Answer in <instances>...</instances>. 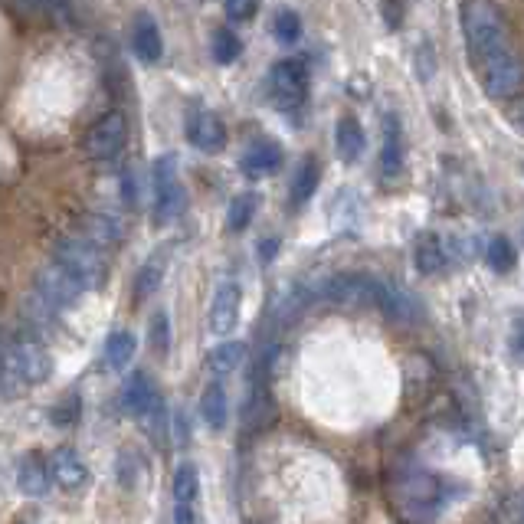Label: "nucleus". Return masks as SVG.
Segmentation results:
<instances>
[{
	"label": "nucleus",
	"mask_w": 524,
	"mask_h": 524,
	"mask_svg": "<svg viewBox=\"0 0 524 524\" xmlns=\"http://www.w3.org/2000/svg\"><path fill=\"white\" fill-rule=\"evenodd\" d=\"M462 33L472 56V66L479 69L482 89L488 99L508 102L521 92V59L515 53L505 27L502 10L495 0H466L462 4Z\"/></svg>",
	"instance_id": "f257e3e1"
},
{
	"label": "nucleus",
	"mask_w": 524,
	"mask_h": 524,
	"mask_svg": "<svg viewBox=\"0 0 524 524\" xmlns=\"http://www.w3.org/2000/svg\"><path fill=\"white\" fill-rule=\"evenodd\" d=\"M53 262L56 266H63L86 292L99 289V285L105 282V272H109L99 243L86 240V236H66V240H59L53 246Z\"/></svg>",
	"instance_id": "f03ea898"
},
{
	"label": "nucleus",
	"mask_w": 524,
	"mask_h": 524,
	"mask_svg": "<svg viewBox=\"0 0 524 524\" xmlns=\"http://www.w3.org/2000/svg\"><path fill=\"white\" fill-rule=\"evenodd\" d=\"M50 371H53L50 351H46L37 338L17 335L7 344V351H4V377L7 380H17L20 387H37L50 377ZM4 377H0V384H4Z\"/></svg>",
	"instance_id": "7ed1b4c3"
},
{
	"label": "nucleus",
	"mask_w": 524,
	"mask_h": 524,
	"mask_svg": "<svg viewBox=\"0 0 524 524\" xmlns=\"http://www.w3.org/2000/svg\"><path fill=\"white\" fill-rule=\"evenodd\" d=\"M184 207H187V190L177 181V164L168 154L154 168V223L161 226L174 223L184 213Z\"/></svg>",
	"instance_id": "20e7f679"
},
{
	"label": "nucleus",
	"mask_w": 524,
	"mask_h": 524,
	"mask_svg": "<svg viewBox=\"0 0 524 524\" xmlns=\"http://www.w3.org/2000/svg\"><path fill=\"white\" fill-rule=\"evenodd\" d=\"M305 92H308V66L302 63V59H285V63L272 66L269 95L282 112L302 109Z\"/></svg>",
	"instance_id": "39448f33"
},
{
	"label": "nucleus",
	"mask_w": 524,
	"mask_h": 524,
	"mask_svg": "<svg viewBox=\"0 0 524 524\" xmlns=\"http://www.w3.org/2000/svg\"><path fill=\"white\" fill-rule=\"evenodd\" d=\"M128 141V122L122 112H109L102 115L99 122H95L89 131H86V141H82V148L92 161H112L118 151L125 148Z\"/></svg>",
	"instance_id": "423d86ee"
},
{
	"label": "nucleus",
	"mask_w": 524,
	"mask_h": 524,
	"mask_svg": "<svg viewBox=\"0 0 524 524\" xmlns=\"http://www.w3.org/2000/svg\"><path fill=\"white\" fill-rule=\"evenodd\" d=\"M82 285L69 276V272L63 266H56V262H50L46 269H40L37 276V299L43 305H50L53 312H59V308H73L79 299H82Z\"/></svg>",
	"instance_id": "0eeeda50"
},
{
	"label": "nucleus",
	"mask_w": 524,
	"mask_h": 524,
	"mask_svg": "<svg viewBox=\"0 0 524 524\" xmlns=\"http://www.w3.org/2000/svg\"><path fill=\"white\" fill-rule=\"evenodd\" d=\"M400 502L413 518H433V511L443 505V488L430 472H410L400 482Z\"/></svg>",
	"instance_id": "6e6552de"
},
{
	"label": "nucleus",
	"mask_w": 524,
	"mask_h": 524,
	"mask_svg": "<svg viewBox=\"0 0 524 524\" xmlns=\"http://www.w3.org/2000/svg\"><path fill=\"white\" fill-rule=\"evenodd\" d=\"M240 312H243V289L236 282H223L217 292H213V302H210V315H207V325H210V335L226 338L230 331L240 325Z\"/></svg>",
	"instance_id": "1a4fd4ad"
},
{
	"label": "nucleus",
	"mask_w": 524,
	"mask_h": 524,
	"mask_svg": "<svg viewBox=\"0 0 524 524\" xmlns=\"http://www.w3.org/2000/svg\"><path fill=\"white\" fill-rule=\"evenodd\" d=\"M377 292H380V279H371V276H338L325 285L328 302L351 305V308L377 305Z\"/></svg>",
	"instance_id": "9d476101"
},
{
	"label": "nucleus",
	"mask_w": 524,
	"mask_h": 524,
	"mask_svg": "<svg viewBox=\"0 0 524 524\" xmlns=\"http://www.w3.org/2000/svg\"><path fill=\"white\" fill-rule=\"evenodd\" d=\"M122 407L131 416H151L154 410L161 407V397H158V387L145 371H135L122 387Z\"/></svg>",
	"instance_id": "9b49d317"
},
{
	"label": "nucleus",
	"mask_w": 524,
	"mask_h": 524,
	"mask_svg": "<svg viewBox=\"0 0 524 524\" xmlns=\"http://www.w3.org/2000/svg\"><path fill=\"white\" fill-rule=\"evenodd\" d=\"M50 479L59 488L76 492V488H82V482L89 479V469H86V462H82V456L73 446H59L50 456Z\"/></svg>",
	"instance_id": "f8f14e48"
},
{
	"label": "nucleus",
	"mask_w": 524,
	"mask_h": 524,
	"mask_svg": "<svg viewBox=\"0 0 524 524\" xmlns=\"http://www.w3.org/2000/svg\"><path fill=\"white\" fill-rule=\"evenodd\" d=\"M282 168V148L272 138H259L249 145V151L243 154V174L259 181V177H269Z\"/></svg>",
	"instance_id": "ddd939ff"
},
{
	"label": "nucleus",
	"mask_w": 524,
	"mask_h": 524,
	"mask_svg": "<svg viewBox=\"0 0 524 524\" xmlns=\"http://www.w3.org/2000/svg\"><path fill=\"white\" fill-rule=\"evenodd\" d=\"M190 141L204 154H220L226 148V128L213 112H197L190 118Z\"/></svg>",
	"instance_id": "4468645a"
},
{
	"label": "nucleus",
	"mask_w": 524,
	"mask_h": 524,
	"mask_svg": "<svg viewBox=\"0 0 524 524\" xmlns=\"http://www.w3.org/2000/svg\"><path fill=\"white\" fill-rule=\"evenodd\" d=\"M131 46H135V56L141 59L145 66L161 63L164 56V40H161V30L148 14H141L135 20V33H131Z\"/></svg>",
	"instance_id": "2eb2a0df"
},
{
	"label": "nucleus",
	"mask_w": 524,
	"mask_h": 524,
	"mask_svg": "<svg viewBox=\"0 0 524 524\" xmlns=\"http://www.w3.org/2000/svg\"><path fill=\"white\" fill-rule=\"evenodd\" d=\"M387 318L393 321H416V315H420V308H416V302L410 299L407 292L397 289V285L390 282H380V292H377V305Z\"/></svg>",
	"instance_id": "dca6fc26"
},
{
	"label": "nucleus",
	"mask_w": 524,
	"mask_h": 524,
	"mask_svg": "<svg viewBox=\"0 0 524 524\" xmlns=\"http://www.w3.org/2000/svg\"><path fill=\"white\" fill-rule=\"evenodd\" d=\"M17 488L23 495H33V498H43L46 492H50V469L43 466V459L37 456V452H30V456L20 462Z\"/></svg>",
	"instance_id": "f3484780"
},
{
	"label": "nucleus",
	"mask_w": 524,
	"mask_h": 524,
	"mask_svg": "<svg viewBox=\"0 0 524 524\" xmlns=\"http://www.w3.org/2000/svg\"><path fill=\"white\" fill-rule=\"evenodd\" d=\"M335 138H338V158L341 161H357L364 154V128L361 122H357L354 115H344L341 122H338V131H335Z\"/></svg>",
	"instance_id": "a211bd4d"
},
{
	"label": "nucleus",
	"mask_w": 524,
	"mask_h": 524,
	"mask_svg": "<svg viewBox=\"0 0 524 524\" xmlns=\"http://www.w3.org/2000/svg\"><path fill=\"white\" fill-rule=\"evenodd\" d=\"M318 181H321V168H318V161L312 158V154H308V158L299 161V168H295V174H292V204L295 207L308 204V200L315 197Z\"/></svg>",
	"instance_id": "6ab92c4d"
},
{
	"label": "nucleus",
	"mask_w": 524,
	"mask_h": 524,
	"mask_svg": "<svg viewBox=\"0 0 524 524\" xmlns=\"http://www.w3.org/2000/svg\"><path fill=\"white\" fill-rule=\"evenodd\" d=\"M413 259H416V269H420L423 276H436V272L446 266V253H443V243H439V236L423 233L420 240H416Z\"/></svg>",
	"instance_id": "aec40b11"
},
{
	"label": "nucleus",
	"mask_w": 524,
	"mask_h": 524,
	"mask_svg": "<svg viewBox=\"0 0 524 524\" xmlns=\"http://www.w3.org/2000/svg\"><path fill=\"white\" fill-rule=\"evenodd\" d=\"M200 416H204L210 430H223L226 426V390L217 380L207 384V390L200 393Z\"/></svg>",
	"instance_id": "412c9836"
},
{
	"label": "nucleus",
	"mask_w": 524,
	"mask_h": 524,
	"mask_svg": "<svg viewBox=\"0 0 524 524\" xmlns=\"http://www.w3.org/2000/svg\"><path fill=\"white\" fill-rule=\"evenodd\" d=\"M403 164V141H400V125L387 115L384 118V154H380V168L384 177H397Z\"/></svg>",
	"instance_id": "4be33fe9"
},
{
	"label": "nucleus",
	"mask_w": 524,
	"mask_h": 524,
	"mask_svg": "<svg viewBox=\"0 0 524 524\" xmlns=\"http://www.w3.org/2000/svg\"><path fill=\"white\" fill-rule=\"evenodd\" d=\"M135 348L138 341L131 331H115V335H109V341H105V364H109L112 371H125L131 357H135Z\"/></svg>",
	"instance_id": "5701e85b"
},
{
	"label": "nucleus",
	"mask_w": 524,
	"mask_h": 524,
	"mask_svg": "<svg viewBox=\"0 0 524 524\" xmlns=\"http://www.w3.org/2000/svg\"><path fill=\"white\" fill-rule=\"evenodd\" d=\"M197 495H200V472L194 462H181L174 472V505L194 508Z\"/></svg>",
	"instance_id": "b1692460"
},
{
	"label": "nucleus",
	"mask_w": 524,
	"mask_h": 524,
	"mask_svg": "<svg viewBox=\"0 0 524 524\" xmlns=\"http://www.w3.org/2000/svg\"><path fill=\"white\" fill-rule=\"evenodd\" d=\"M243 357H246V344L243 341H226V344H220V348L210 354L207 367H210V374L226 377V374L240 371Z\"/></svg>",
	"instance_id": "393cba45"
},
{
	"label": "nucleus",
	"mask_w": 524,
	"mask_h": 524,
	"mask_svg": "<svg viewBox=\"0 0 524 524\" xmlns=\"http://www.w3.org/2000/svg\"><path fill=\"white\" fill-rule=\"evenodd\" d=\"M161 282H164V256H151L145 266L138 269V279H135V299H151L154 292L161 289Z\"/></svg>",
	"instance_id": "a878e982"
},
{
	"label": "nucleus",
	"mask_w": 524,
	"mask_h": 524,
	"mask_svg": "<svg viewBox=\"0 0 524 524\" xmlns=\"http://www.w3.org/2000/svg\"><path fill=\"white\" fill-rule=\"evenodd\" d=\"M256 213V197L253 194H240L230 204V210H226V230L230 233H240L249 226V220H253Z\"/></svg>",
	"instance_id": "bb28decb"
},
{
	"label": "nucleus",
	"mask_w": 524,
	"mask_h": 524,
	"mask_svg": "<svg viewBox=\"0 0 524 524\" xmlns=\"http://www.w3.org/2000/svg\"><path fill=\"white\" fill-rule=\"evenodd\" d=\"M213 59H217L220 66H230V63H236V59H240V37H236L233 30H217L213 33Z\"/></svg>",
	"instance_id": "cd10ccee"
},
{
	"label": "nucleus",
	"mask_w": 524,
	"mask_h": 524,
	"mask_svg": "<svg viewBox=\"0 0 524 524\" xmlns=\"http://www.w3.org/2000/svg\"><path fill=\"white\" fill-rule=\"evenodd\" d=\"M272 33H276V40L279 43H295L302 37V20H299V14H292V10H279L276 14V20H272Z\"/></svg>",
	"instance_id": "c85d7f7f"
},
{
	"label": "nucleus",
	"mask_w": 524,
	"mask_h": 524,
	"mask_svg": "<svg viewBox=\"0 0 524 524\" xmlns=\"http://www.w3.org/2000/svg\"><path fill=\"white\" fill-rule=\"evenodd\" d=\"M488 266H492L495 272H508L511 266H515V249H511L505 236H495V240L488 243Z\"/></svg>",
	"instance_id": "c756f323"
},
{
	"label": "nucleus",
	"mask_w": 524,
	"mask_h": 524,
	"mask_svg": "<svg viewBox=\"0 0 524 524\" xmlns=\"http://www.w3.org/2000/svg\"><path fill=\"white\" fill-rule=\"evenodd\" d=\"M151 344H154V351H161V354H168V348H171V325H168V315L164 312L151 318Z\"/></svg>",
	"instance_id": "7c9ffc66"
},
{
	"label": "nucleus",
	"mask_w": 524,
	"mask_h": 524,
	"mask_svg": "<svg viewBox=\"0 0 524 524\" xmlns=\"http://www.w3.org/2000/svg\"><path fill=\"white\" fill-rule=\"evenodd\" d=\"M226 10L230 17H249L256 10V0H226Z\"/></svg>",
	"instance_id": "2f4dec72"
},
{
	"label": "nucleus",
	"mask_w": 524,
	"mask_h": 524,
	"mask_svg": "<svg viewBox=\"0 0 524 524\" xmlns=\"http://www.w3.org/2000/svg\"><path fill=\"white\" fill-rule=\"evenodd\" d=\"M174 524H194V508L174 505Z\"/></svg>",
	"instance_id": "473e14b6"
},
{
	"label": "nucleus",
	"mask_w": 524,
	"mask_h": 524,
	"mask_svg": "<svg viewBox=\"0 0 524 524\" xmlns=\"http://www.w3.org/2000/svg\"><path fill=\"white\" fill-rule=\"evenodd\" d=\"M0 377H4V348H0Z\"/></svg>",
	"instance_id": "72a5a7b5"
}]
</instances>
